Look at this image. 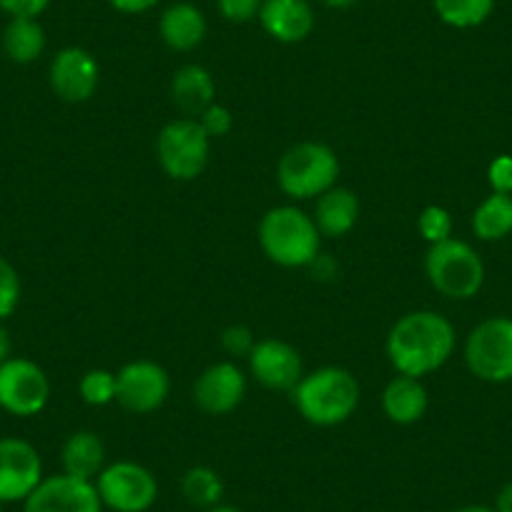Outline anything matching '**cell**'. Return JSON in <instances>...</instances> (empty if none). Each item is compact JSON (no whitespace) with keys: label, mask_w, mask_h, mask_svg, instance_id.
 <instances>
[{"label":"cell","mask_w":512,"mask_h":512,"mask_svg":"<svg viewBox=\"0 0 512 512\" xmlns=\"http://www.w3.org/2000/svg\"><path fill=\"white\" fill-rule=\"evenodd\" d=\"M457 347L455 327L432 309H417L392 324L387 334V357L397 374L425 377L450 362Z\"/></svg>","instance_id":"obj_1"},{"label":"cell","mask_w":512,"mask_h":512,"mask_svg":"<svg viewBox=\"0 0 512 512\" xmlns=\"http://www.w3.org/2000/svg\"><path fill=\"white\" fill-rule=\"evenodd\" d=\"M292 402L309 425L337 427L357 412L359 382L344 367H319L299 379Z\"/></svg>","instance_id":"obj_2"},{"label":"cell","mask_w":512,"mask_h":512,"mask_svg":"<svg viewBox=\"0 0 512 512\" xmlns=\"http://www.w3.org/2000/svg\"><path fill=\"white\" fill-rule=\"evenodd\" d=\"M259 244L269 262L284 269H302L319 259L322 234L312 216L297 206H274L259 221Z\"/></svg>","instance_id":"obj_3"},{"label":"cell","mask_w":512,"mask_h":512,"mask_svg":"<svg viewBox=\"0 0 512 512\" xmlns=\"http://www.w3.org/2000/svg\"><path fill=\"white\" fill-rule=\"evenodd\" d=\"M339 159L334 149L319 141H302L282 154L277 164V184L289 199H319L337 186Z\"/></svg>","instance_id":"obj_4"},{"label":"cell","mask_w":512,"mask_h":512,"mask_svg":"<svg viewBox=\"0 0 512 512\" xmlns=\"http://www.w3.org/2000/svg\"><path fill=\"white\" fill-rule=\"evenodd\" d=\"M425 274L432 289L447 299H472L485 287V262L467 241L447 239L432 244L425 256Z\"/></svg>","instance_id":"obj_5"},{"label":"cell","mask_w":512,"mask_h":512,"mask_svg":"<svg viewBox=\"0 0 512 512\" xmlns=\"http://www.w3.org/2000/svg\"><path fill=\"white\" fill-rule=\"evenodd\" d=\"M211 139L196 118H174L156 136V159L174 181H194L209 164Z\"/></svg>","instance_id":"obj_6"},{"label":"cell","mask_w":512,"mask_h":512,"mask_svg":"<svg viewBox=\"0 0 512 512\" xmlns=\"http://www.w3.org/2000/svg\"><path fill=\"white\" fill-rule=\"evenodd\" d=\"M465 364L480 382H512V317H490L465 339Z\"/></svg>","instance_id":"obj_7"},{"label":"cell","mask_w":512,"mask_h":512,"mask_svg":"<svg viewBox=\"0 0 512 512\" xmlns=\"http://www.w3.org/2000/svg\"><path fill=\"white\" fill-rule=\"evenodd\" d=\"M103 510L149 512L159 500V480L149 467L131 460H116L93 480Z\"/></svg>","instance_id":"obj_8"},{"label":"cell","mask_w":512,"mask_h":512,"mask_svg":"<svg viewBox=\"0 0 512 512\" xmlns=\"http://www.w3.org/2000/svg\"><path fill=\"white\" fill-rule=\"evenodd\" d=\"M51 400L46 369L28 357H8L0 364V410L13 417H36Z\"/></svg>","instance_id":"obj_9"},{"label":"cell","mask_w":512,"mask_h":512,"mask_svg":"<svg viewBox=\"0 0 512 512\" xmlns=\"http://www.w3.org/2000/svg\"><path fill=\"white\" fill-rule=\"evenodd\" d=\"M169 390V372L151 359H134L116 372V402L134 415L159 410Z\"/></svg>","instance_id":"obj_10"},{"label":"cell","mask_w":512,"mask_h":512,"mask_svg":"<svg viewBox=\"0 0 512 512\" xmlns=\"http://www.w3.org/2000/svg\"><path fill=\"white\" fill-rule=\"evenodd\" d=\"M41 452L21 437H0V502H26L43 482Z\"/></svg>","instance_id":"obj_11"},{"label":"cell","mask_w":512,"mask_h":512,"mask_svg":"<svg viewBox=\"0 0 512 512\" xmlns=\"http://www.w3.org/2000/svg\"><path fill=\"white\" fill-rule=\"evenodd\" d=\"M249 372L256 382L274 392H292L304 377L302 354L277 337L259 339L249 352Z\"/></svg>","instance_id":"obj_12"},{"label":"cell","mask_w":512,"mask_h":512,"mask_svg":"<svg viewBox=\"0 0 512 512\" xmlns=\"http://www.w3.org/2000/svg\"><path fill=\"white\" fill-rule=\"evenodd\" d=\"M23 512H103L96 485L66 475L43 477L41 485L23 502Z\"/></svg>","instance_id":"obj_13"},{"label":"cell","mask_w":512,"mask_h":512,"mask_svg":"<svg viewBox=\"0 0 512 512\" xmlns=\"http://www.w3.org/2000/svg\"><path fill=\"white\" fill-rule=\"evenodd\" d=\"M98 63L86 48L68 46L53 56L51 68H48V81H51L53 93L66 103H83L96 93Z\"/></svg>","instance_id":"obj_14"},{"label":"cell","mask_w":512,"mask_h":512,"mask_svg":"<svg viewBox=\"0 0 512 512\" xmlns=\"http://www.w3.org/2000/svg\"><path fill=\"white\" fill-rule=\"evenodd\" d=\"M246 377L234 362H216L206 367L194 382V402L206 415H229L244 402Z\"/></svg>","instance_id":"obj_15"},{"label":"cell","mask_w":512,"mask_h":512,"mask_svg":"<svg viewBox=\"0 0 512 512\" xmlns=\"http://www.w3.org/2000/svg\"><path fill=\"white\" fill-rule=\"evenodd\" d=\"M259 21L279 43H302L314 31V11L307 0H264Z\"/></svg>","instance_id":"obj_16"},{"label":"cell","mask_w":512,"mask_h":512,"mask_svg":"<svg viewBox=\"0 0 512 512\" xmlns=\"http://www.w3.org/2000/svg\"><path fill=\"white\" fill-rule=\"evenodd\" d=\"M427 407H430V397H427L425 384L417 377L397 374L382 392L384 417L400 427L417 425L427 415Z\"/></svg>","instance_id":"obj_17"},{"label":"cell","mask_w":512,"mask_h":512,"mask_svg":"<svg viewBox=\"0 0 512 512\" xmlns=\"http://www.w3.org/2000/svg\"><path fill=\"white\" fill-rule=\"evenodd\" d=\"M312 219L317 224L319 234L327 236V239L347 236L357 226L359 219L357 194L347 186H332L317 199V209H314Z\"/></svg>","instance_id":"obj_18"},{"label":"cell","mask_w":512,"mask_h":512,"mask_svg":"<svg viewBox=\"0 0 512 512\" xmlns=\"http://www.w3.org/2000/svg\"><path fill=\"white\" fill-rule=\"evenodd\" d=\"M61 467L66 475L93 482L106 467V445L96 432H73L61 447Z\"/></svg>","instance_id":"obj_19"},{"label":"cell","mask_w":512,"mask_h":512,"mask_svg":"<svg viewBox=\"0 0 512 512\" xmlns=\"http://www.w3.org/2000/svg\"><path fill=\"white\" fill-rule=\"evenodd\" d=\"M161 41L171 48V51H194L201 41L206 38V18L191 3H176L164 11L159 21Z\"/></svg>","instance_id":"obj_20"},{"label":"cell","mask_w":512,"mask_h":512,"mask_svg":"<svg viewBox=\"0 0 512 512\" xmlns=\"http://www.w3.org/2000/svg\"><path fill=\"white\" fill-rule=\"evenodd\" d=\"M171 98L186 116H201L211 103H216V81L204 66L179 68L171 78Z\"/></svg>","instance_id":"obj_21"},{"label":"cell","mask_w":512,"mask_h":512,"mask_svg":"<svg viewBox=\"0 0 512 512\" xmlns=\"http://www.w3.org/2000/svg\"><path fill=\"white\" fill-rule=\"evenodd\" d=\"M3 51L18 66L36 63L46 51V31L38 18H11L3 31Z\"/></svg>","instance_id":"obj_22"},{"label":"cell","mask_w":512,"mask_h":512,"mask_svg":"<svg viewBox=\"0 0 512 512\" xmlns=\"http://www.w3.org/2000/svg\"><path fill=\"white\" fill-rule=\"evenodd\" d=\"M472 234L480 241H502L512 234V194H495L487 199L472 214Z\"/></svg>","instance_id":"obj_23"},{"label":"cell","mask_w":512,"mask_h":512,"mask_svg":"<svg viewBox=\"0 0 512 512\" xmlns=\"http://www.w3.org/2000/svg\"><path fill=\"white\" fill-rule=\"evenodd\" d=\"M181 495L196 510H209L224 500V480L219 472L206 465L189 467L181 477Z\"/></svg>","instance_id":"obj_24"},{"label":"cell","mask_w":512,"mask_h":512,"mask_svg":"<svg viewBox=\"0 0 512 512\" xmlns=\"http://www.w3.org/2000/svg\"><path fill=\"white\" fill-rule=\"evenodd\" d=\"M437 18L452 28H477L492 16L495 0H432Z\"/></svg>","instance_id":"obj_25"},{"label":"cell","mask_w":512,"mask_h":512,"mask_svg":"<svg viewBox=\"0 0 512 512\" xmlns=\"http://www.w3.org/2000/svg\"><path fill=\"white\" fill-rule=\"evenodd\" d=\"M78 395L88 407H106L116 402V372L88 369L78 382Z\"/></svg>","instance_id":"obj_26"},{"label":"cell","mask_w":512,"mask_h":512,"mask_svg":"<svg viewBox=\"0 0 512 512\" xmlns=\"http://www.w3.org/2000/svg\"><path fill=\"white\" fill-rule=\"evenodd\" d=\"M417 231L430 246L452 239V214L445 206H425L417 216Z\"/></svg>","instance_id":"obj_27"},{"label":"cell","mask_w":512,"mask_h":512,"mask_svg":"<svg viewBox=\"0 0 512 512\" xmlns=\"http://www.w3.org/2000/svg\"><path fill=\"white\" fill-rule=\"evenodd\" d=\"M21 292L23 287L16 267L8 262L6 256H0V322L13 317V312L21 304Z\"/></svg>","instance_id":"obj_28"},{"label":"cell","mask_w":512,"mask_h":512,"mask_svg":"<svg viewBox=\"0 0 512 512\" xmlns=\"http://www.w3.org/2000/svg\"><path fill=\"white\" fill-rule=\"evenodd\" d=\"M196 121H199L201 128L209 134V139H221V136H226L231 128H234V116H231L229 108L221 106V103H211Z\"/></svg>","instance_id":"obj_29"},{"label":"cell","mask_w":512,"mask_h":512,"mask_svg":"<svg viewBox=\"0 0 512 512\" xmlns=\"http://www.w3.org/2000/svg\"><path fill=\"white\" fill-rule=\"evenodd\" d=\"M254 344V334H251V329L244 327V324H231V327H226L224 332H221V347H224V352L231 354V357H249Z\"/></svg>","instance_id":"obj_30"},{"label":"cell","mask_w":512,"mask_h":512,"mask_svg":"<svg viewBox=\"0 0 512 512\" xmlns=\"http://www.w3.org/2000/svg\"><path fill=\"white\" fill-rule=\"evenodd\" d=\"M487 184L495 194H512V156H495L487 166Z\"/></svg>","instance_id":"obj_31"},{"label":"cell","mask_w":512,"mask_h":512,"mask_svg":"<svg viewBox=\"0 0 512 512\" xmlns=\"http://www.w3.org/2000/svg\"><path fill=\"white\" fill-rule=\"evenodd\" d=\"M219 11L229 23H249L262 11V0H219Z\"/></svg>","instance_id":"obj_32"},{"label":"cell","mask_w":512,"mask_h":512,"mask_svg":"<svg viewBox=\"0 0 512 512\" xmlns=\"http://www.w3.org/2000/svg\"><path fill=\"white\" fill-rule=\"evenodd\" d=\"M48 6L51 0H0V11L11 18H38Z\"/></svg>","instance_id":"obj_33"},{"label":"cell","mask_w":512,"mask_h":512,"mask_svg":"<svg viewBox=\"0 0 512 512\" xmlns=\"http://www.w3.org/2000/svg\"><path fill=\"white\" fill-rule=\"evenodd\" d=\"M116 11L121 13H131V16H136V13H146L151 11V8L159 3V0H108Z\"/></svg>","instance_id":"obj_34"},{"label":"cell","mask_w":512,"mask_h":512,"mask_svg":"<svg viewBox=\"0 0 512 512\" xmlns=\"http://www.w3.org/2000/svg\"><path fill=\"white\" fill-rule=\"evenodd\" d=\"M492 510H495V512H512V480L505 482V485L500 487V492H497Z\"/></svg>","instance_id":"obj_35"},{"label":"cell","mask_w":512,"mask_h":512,"mask_svg":"<svg viewBox=\"0 0 512 512\" xmlns=\"http://www.w3.org/2000/svg\"><path fill=\"white\" fill-rule=\"evenodd\" d=\"M11 337H8V329L3 327V322H0V364L6 362L8 357H13L11 354Z\"/></svg>","instance_id":"obj_36"},{"label":"cell","mask_w":512,"mask_h":512,"mask_svg":"<svg viewBox=\"0 0 512 512\" xmlns=\"http://www.w3.org/2000/svg\"><path fill=\"white\" fill-rule=\"evenodd\" d=\"M455 512H495V510L487 505H465V507H457Z\"/></svg>","instance_id":"obj_37"},{"label":"cell","mask_w":512,"mask_h":512,"mask_svg":"<svg viewBox=\"0 0 512 512\" xmlns=\"http://www.w3.org/2000/svg\"><path fill=\"white\" fill-rule=\"evenodd\" d=\"M324 3L332 8H349V6H354L357 0H324Z\"/></svg>","instance_id":"obj_38"},{"label":"cell","mask_w":512,"mask_h":512,"mask_svg":"<svg viewBox=\"0 0 512 512\" xmlns=\"http://www.w3.org/2000/svg\"><path fill=\"white\" fill-rule=\"evenodd\" d=\"M204 512H241V510H239V507H234V505H224V502H221V505L209 507V510H204Z\"/></svg>","instance_id":"obj_39"},{"label":"cell","mask_w":512,"mask_h":512,"mask_svg":"<svg viewBox=\"0 0 512 512\" xmlns=\"http://www.w3.org/2000/svg\"><path fill=\"white\" fill-rule=\"evenodd\" d=\"M0 512H3V502H0Z\"/></svg>","instance_id":"obj_40"}]
</instances>
